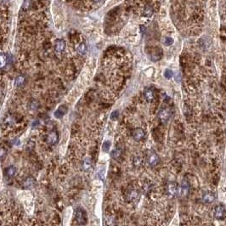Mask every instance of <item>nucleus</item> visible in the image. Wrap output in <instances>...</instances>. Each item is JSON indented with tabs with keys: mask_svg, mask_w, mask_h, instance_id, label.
I'll return each mask as SVG.
<instances>
[{
	"mask_svg": "<svg viewBox=\"0 0 226 226\" xmlns=\"http://www.w3.org/2000/svg\"><path fill=\"white\" fill-rule=\"evenodd\" d=\"M159 161H160L159 156L153 151H150L146 155V162H147L148 165H150L152 167L157 166L159 163Z\"/></svg>",
	"mask_w": 226,
	"mask_h": 226,
	"instance_id": "f257e3e1",
	"label": "nucleus"
},
{
	"mask_svg": "<svg viewBox=\"0 0 226 226\" xmlns=\"http://www.w3.org/2000/svg\"><path fill=\"white\" fill-rule=\"evenodd\" d=\"M166 192L168 196L175 197L178 195L179 192V185L174 182H170L166 185Z\"/></svg>",
	"mask_w": 226,
	"mask_h": 226,
	"instance_id": "f03ea898",
	"label": "nucleus"
},
{
	"mask_svg": "<svg viewBox=\"0 0 226 226\" xmlns=\"http://www.w3.org/2000/svg\"><path fill=\"white\" fill-rule=\"evenodd\" d=\"M213 216L217 220H224L226 217V210L222 205L216 206L213 210Z\"/></svg>",
	"mask_w": 226,
	"mask_h": 226,
	"instance_id": "7ed1b4c3",
	"label": "nucleus"
},
{
	"mask_svg": "<svg viewBox=\"0 0 226 226\" xmlns=\"http://www.w3.org/2000/svg\"><path fill=\"white\" fill-rule=\"evenodd\" d=\"M190 194V185L187 183V181L184 180L181 185H179V192L178 196H180L182 198L187 197Z\"/></svg>",
	"mask_w": 226,
	"mask_h": 226,
	"instance_id": "20e7f679",
	"label": "nucleus"
},
{
	"mask_svg": "<svg viewBox=\"0 0 226 226\" xmlns=\"http://www.w3.org/2000/svg\"><path fill=\"white\" fill-rule=\"evenodd\" d=\"M140 190L138 189L132 188L127 193V199L129 202H135V201H137L140 198Z\"/></svg>",
	"mask_w": 226,
	"mask_h": 226,
	"instance_id": "39448f33",
	"label": "nucleus"
},
{
	"mask_svg": "<svg viewBox=\"0 0 226 226\" xmlns=\"http://www.w3.org/2000/svg\"><path fill=\"white\" fill-rule=\"evenodd\" d=\"M202 200L204 204H211L215 200V194L212 191H206L202 195Z\"/></svg>",
	"mask_w": 226,
	"mask_h": 226,
	"instance_id": "423d86ee",
	"label": "nucleus"
},
{
	"mask_svg": "<svg viewBox=\"0 0 226 226\" xmlns=\"http://www.w3.org/2000/svg\"><path fill=\"white\" fill-rule=\"evenodd\" d=\"M76 219L79 224L86 223V214L82 208H77L76 210Z\"/></svg>",
	"mask_w": 226,
	"mask_h": 226,
	"instance_id": "0eeeda50",
	"label": "nucleus"
},
{
	"mask_svg": "<svg viewBox=\"0 0 226 226\" xmlns=\"http://www.w3.org/2000/svg\"><path fill=\"white\" fill-rule=\"evenodd\" d=\"M144 135H145L144 131L142 128H135L134 131H133V138H134L136 141H140V140H142L144 138Z\"/></svg>",
	"mask_w": 226,
	"mask_h": 226,
	"instance_id": "6e6552de",
	"label": "nucleus"
},
{
	"mask_svg": "<svg viewBox=\"0 0 226 226\" xmlns=\"http://www.w3.org/2000/svg\"><path fill=\"white\" fill-rule=\"evenodd\" d=\"M67 106L66 105H61V106H59V108L54 112V116L56 117V118H62L66 112H67Z\"/></svg>",
	"mask_w": 226,
	"mask_h": 226,
	"instance_id": "1a4fd4ad",
	"label": "nucleus"
},
{
	"mask_svg": "<svg viewBox=\"0 0 226 226\" xmlns=\"http://www.w3.org/2000/svg\"><path fill=\"white\" fill-rule=\"evenodd\" d=\"M66 48V43L62 39H57L54 43V50L57 54H61L62 52L65 50Z\"/></svg>",
	"mask_w": 226,
	"mask_h": 226,
	"instance_id": "9d476101",
	"label": "nucleus"
},
{
	"mask_svg": "<svg viewBox=\"0 0 226 226\" xmlns=\"http://www.w3.org/2000/svg\"><path fill=\"white\" fill-rule=\"evenodd\" d=\"M169 117H170V112L168 109H163L159 113V118L163 123H167L168 121Z\"/></svg>",
	"mask_w": 226,
	"mask_h": 226,
	"instance_id": "9b49d317",
	"label": "nucleus"
},
{
	"mask_svg": "<svg viewBox=\"0 0 226 226\" xmlns=\"http://www.w3.org/2000/svg\"><path fill=\"white\" fill-rule=\"evenodd\" d=\"M59 140V137H58V134L56 132L53 131L50 134L48 135V139H47V141L48 143H50V144H55Z\"/></svg>",
	"mask_w": 226,
	"mask_h": 226,
	"instance_id": "f8f14e48",
	"label": "nucleus"
},
{
	"mask_svg": "<svg viewBox=\"0 0 226 226\" xmlns=\"http://www.w3.org/2000/svg\"><path fill=\"white\" fill-rule=\"evenodd\" d=\"M144 98L148 102H151L154 100V91L151 89H146L144 90Z\"/></svg>",
	"mask_w": 226,
	"mask_h": 226,
	"instance_id": "ddd939ff",
	"label": "nucleus"
},
{
	"mask_svg": "<svg viewBox=\"0 0 226 226\" xmlns=\"http://www.w3.org/2000/svg\"><path fill=\"white\" fill-rule=\"evenodd\" d=\"M82 166H83V168L85 171H89L90 170V168L92 167V161L90 159V157L89 156H86L84 159H83V163H82Z\"/></svg>",
	"mask_w": 226,
	"mask_h": 226,
	"instance_id": "4468645a",
	"label": "nucleus"
},
{
	"mask_svg": "<svg viewBox=\"0 0 226 226\" xmlns=\"http://www.w3.org/2000/svg\"><path fill=\"white\" fill-rule=\"evenodd\" d=\"M5 172H6V174L9 177H13L16 174V168L15 166H10L9 167H7L5 169Z\"/></svg>",
	"mask_w": 226,
	"mask_h": 226,
	"instance_id": "2eb2a0df",
	"label": "nucleus"
},
{
	"mask_svg": "<svg viewBox=\"0 0 226 226\" xmlns=\"http://www.w3.org/2000/svg\"><path fill=\"white\" fill-rule=\"evenodd\" d=\"M111 156H112V157L114 158V159L119 158V157L122 156V150L119 149V148L114 149L112 151V153H111Z\"/></svg>",
	"mask_w": 226,
	"mask_h": 226,
	"instance_id": "dca6fc26",
	"label": "nucleus"
},
{
	"mask_svg": "<svg viewBox=\"0 0 226 226\" xmlns=\"http://www.w3.org/2000/svg\"><path fill=\"white\" fill-rule=\"evenodd\" d=\"M86 52H87V45L84 43H82L77 47V53L81 55H84Z\"/></svg>",
	"mask_w": 226,
	"mask_h": 226,
	"instance_id": "f3484780",
	"label": "nucleus"
},
{
	"mask_svg": "<svg viewBox=\"0 0 226 226\" xmlns=\"http://www.w3.org/2000/svg\"><path fill=\"white\" fill-rule=\"evenodd\" d=\"M7 64V56L4 54H0V69L3 68Z\"/></svg>",
	"mask_w": 226,
	"mask_h": 226,
	"instance_id": "a211bd4d",
	"label": "nucleus"
},
{
	"mask_svg": "<svg viewBox=\"0 0 226 226\" xmlns=\"http://www.w3.org/2000/svg\"><path fill=\"white\" fill-rule=\"evenodd\" d=\"M143 163V158L140 156H136L134 158V165L135 167H140Z\"/></svg>",
	"mask_w": 226,
	"mask_h": 226,
	"instance_id": "6ab92c4d",
	"label": "nucleus"
},
{
	"mask_svg": "<svg viewBox=\"0 0 226 226\" xmlns=\"http://www.w3.org/2000/svg\"><path fill=\"white\" fill-rule=\"evenodd\" d=\"M15 86H16V87H21V86H22V85L25 83V77H24L23 76H18V77L15 78Z\"/></svg>",
	"mask_w": 226,
	"mask_h": 226,
	"instance_id": "aec40b11",
	"label": "nucleus"
},
{
	"mask_svg": "<svg viewBox=\"0 0 226 226\" xmlns=\"http://www.w3.org/2000/svg\"><path fill=\"white\" fill-rule=\"evenodd\" d=\"M33 184H34V179H33V178H31V177H30V178H27L25 181H24V186L26 187V188H30V187H31L32 185H33Z\"/></svg>",
	"mask_w": 226,
	"mask_h": 226,
	"instance_id": "412c9836",
	"label": "nucleus"
},
{
	"mask_svg": "<svg viewBox=\"0 0 226 226\" xmlns=\"http://www.w3.org/2000/svg\"><path fill=\"white\" fill-rule=\"evenodd\" d=\"M111 141L109 140H105L102 144V150L104 152H108L110 151V148H111Z\"/></svg>",
	"mask_w": 226,
	"mask_h": 226,
	"instance_id": "4be33fe9",
	"label": "nucleus"
},
{
	"mask_svg": "<svg viewBox=\"0 0 226 226\" xmlns=\"http://www.w3.org/2000/svg\"><path fill=\"white\" fill-rule=\"evenodd\" d=\"M152 8L151 6H146L145 7V10H144V15L145 16H151L152 15Z\"/></svg>",
	"mask_w": 226,
	"mask_h": 226,
	"instance_id": "5701e85b",
	"label": "nucleus"
},
{
	"mask_svg": "<svg viewBox=\"0 0 226 226\" xmlns=\"http://www.w3.org/2000/svg\"><path fill=\"white\" fill-rule=\"evenodd\" d=\"M164 76L165 77H167V78H171L172 77V76H173V72L172 71H170V70H168V69H167L164 72Z\"/></svg>",
	"mask_w": 226,
	"mask_h": 226,
	"instance_id": "b1692460",
	"label": "nucleus"
},
{
	"mask_svg": "<svg viewBox=\"0 0 226 226\" xmlns=\"http://www.w3.org/2000/svg\"><path fill=\"white\" fill-rule=\"evenodd\" d=\"M151 190V185H144L143 186V190H144L145 193H149Z\"/></svg>",
	"mask_w": 226,
	"mask_h": 226,
	"instance_id": "393cba45",
	"label": "nucleus"
},
{
	"mask_svg": "<svg viewBox=\"0 0 226 226\" xmlns=\"http://www.w3.org/2000/svg\"><path fill=\"white\" fill-rule=\"evenodd\" d=\"M174 43V40H173V38H166V39H165V45H171L172 43Z\"/></svg>",
	"mask_w": 226,
	"mask_h": 226,
	"instance_id": "a878e982",
	"label": "nucleus"
},
{
	"mask_svg": "<svg viewBox=\"0 0 226 226\" xmlns=\"http://www.w3.org/2000/svg\"><path fill=\"white\" fill-rule=\"evenodd\" d=\"M98 176L100 177V179H104V178H105V169H100L98 172Z\"/></svg>",
	"mask_w": 226,
	"mask_h": 226,
	"instance_id": "bb28decb",
	"label": "nucleus"
},
{
	"mask_svg": "<svg viewBox=\"0 0 226 226\" xmlns=\"http://www.w3.org/2000/svg\"><path fill=\"white\" fill-rule=\"evenodd\" d=\"M117 116H118V112H117V111H115V112H113L112 113V115H111V119H112V120H115V119L117 118Z\"/></svg>",
	"mask_w": 226,
	"mask_h": 226,
	"instance_id": "cd10ccee",
	"label": "nucleus"
},
{
	"mask_svg": "<svg viewBox=\"0 0 226 226\" xmlns=\"http://www.w3.org/2000/svg\"><path fill=\"white\" fill-rule=\"evenodd\" d=\"M6 154V151L3 148H0V158H3Z\"/></svg>",
	"mask_w": 226,
	"mask_h": 226,
	"instance_id": "c85d7f7f",
	"label": "nucleus"
},
{
	"mask_svg": "<svg viewBox=\"0 0 226 226\" xmlns=\"http://www.w3.org/2000/svg\"><path fill=\"white\" fill-rule=\"evenodd\" d=\"M93 1H94V2H100V0H93Z\"/></svg>",
	"mask_w": 226,
	"mask_h": 226,
	"instance_id": "c756f323",
	"label": "nucleus"
}]
</instances>
